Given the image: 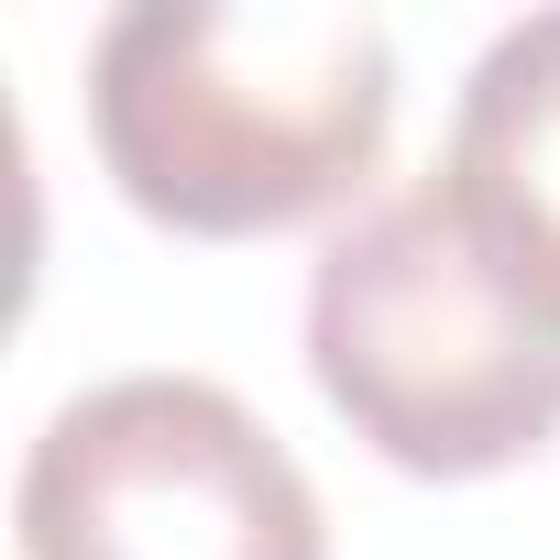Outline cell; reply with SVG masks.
<instances>
[{"mask_svg":"<svg viewBox=\"0 0 560 560\" xmlns=\"http://www.w3.org/2000/svg\"><path fill=\"white\" fill-rule=\"evenodd\" d=\"M396 132V34L341 0H121L89 45L110 187L187 242L341 209Z\"/></svg>","mask_w":560,"mask_h":560,"instance_id":"6da1fadb","label":"cell"},{"mask_svg":"<svg viewBox=\"0 0 560 560\" xmlns=\"http://www.w3.org/2000/svg\"><path fill=\"white\" fill-rule=\"evenodd\" d=\"M308 374L330 418L418 483H483L560 440V319L483 253L440 176L319 242Z\"/></svg>","mask_w":560,"mask_h":560,"instance_id":"7a4b0ae2","label":"cell"},{"mask_svg":"<svg viewBox=\"0 0 560 560\" xmlns=\"http://www.w3.org/2000/svg\"><path fill=\"white\" fill-rule=\"evenodd\" d=\"M12 538L23 560H330L319 483L209 374L67 396L23 451Z\"/></svg>","mask_w":560,"mask_h":560,"instance_id":"3957f363","label":"cell"},{"mask_svg":"<svg viewBox=\"0 0 560 560\" xmlns=\"http://www.w3.org/2000/svg\"><path fill=\"white\" fill-rule=\"evenodd\" d=\"M429 176L483 231V253L560 319V12H527L472 56Z\"/></svg>","mask_w":560,"mask_h":560,"instance_id":"277c9868","label":"cell"}]
</instances>
